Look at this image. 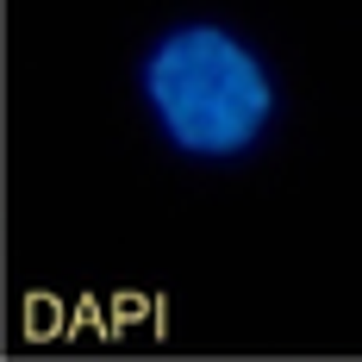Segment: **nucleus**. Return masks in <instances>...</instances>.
<instances>
[{
  "label": "nucleus",
  "instance_id": "1",
  "mask_svg": "<svg viewBox=\"0 0 362 362\" xmlns=\"http://www.w3.org/2000/svg\"><path fill=\"white\" fill-rule=\"evenodd\" d=\"M138 100L156 138L187 163L250 156L281 112L269 57L225 19H175L138 57Z\"/></svg>",
  "mask_w": 362,
  "mask_h": 362
}]
</instances>
